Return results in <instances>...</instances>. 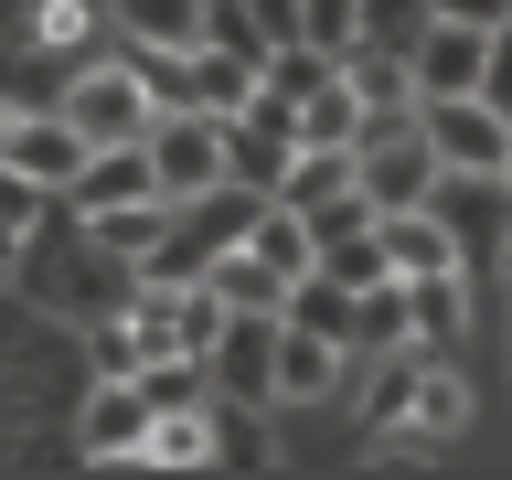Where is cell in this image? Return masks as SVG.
I'll list each match as a JSON object with an SVG mask.
<instances>
[{
	"mask_svg": "<svg viewBox=\"0 0 512 480\" xmlns=\"http://www.w3.org/2000/svg\"><path fill=\"white\" fill-rule=\"evenodd\" d=\"M54 107L86 128V150H96V139H150L160 86H150V64H139V54H75V75H64Z\"/></svg>",
	"mask_w": 512,
	"mask_h": 480,
	"instance_id": "1",
	"label": "cell"
},
{
	"mask_svg": "<svg viewBox=\"0 0 512 480\" xmlns=\"http://www.w3.org/2000/svg\"><path fill=\"white\" fill-rule=\"evenodd\" d=\"M352 182H363V203L374 214H406V203H438V150H427V128L416 118H374L363 128V150H352Z\"/></svg>",
	"mask_w": 512,
	"mask_h": 480,
	"instance_id": "2",
	"label": "cell"
},
{
	"mask_svg": "<svg viewBox=\"0 0 512 480\" xmlns=\"http://www.w3.org/2000/svg\"><path fill=\"white\" fill-rule=\"evenodd\" d=\"M416 128H427L438 171H459V182H502V160H512V118L491 107V96H427V107H416Z\"/></svg>",
	"mask_w": 512,
	"mask_h": 480,
	"instance_id": "3",
	"label": "cell"
},
{
	"mask_svg": "<svg viewBox=\"0 0 512 480\" xmlns=\"http://www.w3.org/2000/svg\"><path fill=\"white\" fill-rule=\"evenodd\" d=\"M150 171L171 203H203V192H224L235 171H224V118L214 107H160L150 118Z\"/></svg>",
	"mask_w": 512,
	"mask_h": 480,
	"instance_id": "4",
	"label": "cell"
},
{
	"mask_svg": "<svg viewBox=\"0 0 512 480\" xmlns=\"http://www.w3.org/2000/svg\"><path fill=\"white\" fill-rule=\"evenodd\" d=\"M299 160V96L256 86L235 118H224V171H235V192H278V171Z\"/></svg>",
	"mask_w": 512,
	"mask_h": 480,
	"instance_id": "5",
	"label": "cell"
},
{
	"mask_svg": "<svg viewBox=\"0 0 512 480\" xmlns=\"http://www.w3.org/2000/svg\"><path fill=\"white\" fill-rule=\"evenodd\" d=\"M75 448H86L96 470H139V448H150V395H139V374H86Z\"/></svg>",
	"mask_w": 512,
	"mask_h": 480,
	"instance_id": "6",
	"label": "cell"
},
{
	"mask_svg": "<svg viewBox=\"0 0 512 480\" xmlns=\"http://www.w3.org/2000/svg\"><path fill=\"white\" fill-rule=\"evenodd\" d=\"M278 320L288 310H235V320H224V342L203 352V363H214V395H235V406H278Z\"/></svg>",
	"mask_w": 512,
	"mask_h": 480,
	"instance_id": "7",
	"label": "cell"
},
{
	"mask_svg": "<svg viewBox=\"0 0 512 480\" xmlns=\"http://www.w3.org/2000/svg\"><path fill=\"white\" fill-rule=\"evenodd\" d=\"M491 43H502V32H480V22H448V11H438V22H427V32H416V107H427V96H480V86H491Z\"/></svg>",
	"mask_w": 512,
	"mask_h": 480,
	"instance_id": "8",
	"label": "cell"
},
{
	"mask_svg": "<svg viewBox=\"0 0 512 480\" xmlns=\"http://www.w3.org/2000/svg\"><path fill=\"white\" fill-rule=\"evenodd\" d=\"M139 192H160L150 139H96V150H86V171L64 182V203H75V214H107V203H139ZM160 203H171V192H160Z\"/></svg>",
	"mask_w": 512,
	"mask_h": 480,
	"instance_id": "9",
	"label": "cell"
},
{
	"mask_svg": "<svg viewBox=\"0 0 512 480\" xmlns=\"http://www.w3.org/2000/svg\"><path fill=\"white\" fill-rule=\"evenodd\" d=\"M86 224V246L107 256V267H150L160 246H171V224H182V203H160V192H139V203H107V214H75Z\"/></svg>",
	"mask_w": 512,
	"mask_h": 480,
	"instance_id": "10",
	"label": "cell"
},
{
	"mask_svg": "<svg viewBox=\"0 0 512 480\" xmlns=\"http://www.w3.org/2000/svg\"><path fill=\"white\" fill-rule=\"evenodd\" d=\"M459 427H470V374H459V352H416V406H406V427H384V438L448 448Z\"/></svg>",
	"mask_w": 512,
	"mask_h": 480,
	"instance_id": "11",
	"label": "cell"
},
{
	"mask_svg": "<svg viewBox=\"0 0 512 480\" xmlns=\"http://www.w3.org/2000/svg\"><path fill=\"white\" fill-rule=\"evenodd\" d=\"M374 235H384V267H395V278H448V267H459V224H448L438 203L374 214Z\"/></svg>",
	"mask_w": 512,
	"mask_h": 480,
	"instance_id": "12",
	"label": "cell"
},
{
	"mask_svg": "<svg viewBox=\"0 0 512 480\" xmlns=\"http://www.w3.org/2000/svg\"><path fill=\"white\" fill-rule=\"evenodd\" d=\"M352 374L342 342H320V331H299V320H278V406H331Z\"/></svg>",
	"mask_w": 512,
	"mask_h": 480,
	"instance_id": "13",
	"label": "cell"
},
{
	"mask_svg": "<svg viewBox=\"0 0 512 480\" xmlns=\"http://www.w3.org/2000/svg\"><path fill=\"white\" fill-rule=\"evenodd\" d=\"M203 11H214V0H107L118 43H139V54H192V43H203Z\"/></svg>",
	"mask_w": 512,
	"mask_h": 480,
	"instance_id": "14",
	"label": "cell"
},
{
	"mask_svg": "<svg viewBox=\"0 0 512 480\" xmlns=\"http://www.w3.org/2000/svg\"><path fill=\"white\" fill-rule=\"evenodd\" d=\"M406 342L416 352H459L470 342V288H459V267H448V278H406Z\"/></svg>",
	"mask_w": 512,
	"mask_h": 480,
	"instance_id": "15",
	"label": "cell"
},
{
	"mask_svg": "<svg viewBox=\"0 0 512 480\" xmlns=\"http://www.w3.org/2000/svg\"><path fill=\"white\" fill-rule=\"evenodd\" d=\"M139 470H214V395H203V406H160Z\"/></svg>",
	"mask_w": 512,
	"mask_h": 480,
	"instance_id": "16",
	"label": "cell"
},
{
	"mask_svg": "<svg viewBox=\"0 0 512 480\" xmlns=\"http://www.w3.org/2000/svg\"><path fill=\"white\" fill-rule=\"evenodd\" d=\"M363 128H374V107H363V86H352L342 64L320 75L310 96H299V139H331V150H363Z\"/></svg>",
	"mask_w": 512,
	"mask_h": 480,
	"instance_id": "17",
	"label": "cell"
},
{
	"mask_svg": "<svg viewBox=\"0 0 512 480\" xmlns=\"http://www.w3.org/2000/svg\"><path fill=\"white\" fill-rule=\"evenodd\" d=\"M342 75L363 86V107H374V118H416V64H406V54H384V43H352Z\"/></svg>",
	"mask_w": 512,
	"mask_h": 480,
	"instance_id": "18",
	"label": "cell"
},
{
	"mask_svg": "<svg viewBox=\"0 0 512 480\" xmlns=\"http://www.w3.org/2000/svg\"><path fill=\"white\" fill-rule=\"evenodd\" d=\"M331 192H352V150H331V139H299V160L278 171V203H331Z\"/></svg>",
	"mask_w": 512,
	"mask_h": 480,
	"instance_id": "19",
	"label": "cell"
},
{
	"mask_svg": "<svg viewBox=\"0 0 512 480\" xmlns=\"http://www.w3.org/2000/svg\"><path fill=\"white\" fill-rule=\"evenodd\" d=\"M288 320H299V331H320V342H342V352H352V288L331 278V267H310V278L288 288Z\"/></svg>",
	"mask_w": 512,
	"mask_h": 480,
	"instance_id": "20",
	"label": "cell"
},
{
	"mask_svg": "<svg viewBox=\"0 0 512 480\" xmlns=\"http://www.w3.org/2000/svg\"><path fill=\"white\" fill-rule=\"evenodd\" d=\"M43 203H54L43 182H22V171H0V278H11V267L32 256V224H43Z\"/></svg>",
	"mask_w": 512,
	"mask_h": 480,
	"instance_id": "21",
	"label": "cell"
},
{
	"mask_svg": "<svg viewBox=\"0 0 512 480\" xmlns=\"http://www.w3.org/2000/svg\"><path fill=\"white\" fill-rule=\"evenodd\" d=\"M438 22V0H363V32L352 43H384V54H416V32Z\"/></svg>",
	"mask_w": 512,
	"mask_h": 480,
	"instance_id": "22",
	"label": "cell"
},
{
	"mask_svg": "<svg viewBox=\"0 0 512 480\" xmlns=\"http://www.w3.org/2000/svg\"><path fill=\"white\" fill-rule=\"evenodd\" d=\"M299 32H310L320 54H352V32H363V0H299Z\"/></svg>",
	"mask_w": 512,
	"mask_h": 480,
	"instance_id": "23",
	"label": "cell"
},
{
	"mask_svg": "<svg viewBox=\"0 0 512 480\" xmlns=\"http://www.w3.org/2000/svg\"><path fill=\"white\" fill-rule=\"evenodd\" d=\"M331 64H342V54H320V43H278V54H267V86H278V96H310Z\"/></svg>",
	"mask_w": 512,
	"mask_h": 480,
	"instance_id": "24",
	"label": "cell"
},
{
	"mask_svg": "<svg viewBox=\"0 0 512 480\" xmlns=\"http://www.w3.org/2000/svg\"><path fill=\"white\" fill-rule=\"evenodd\" d=\"M448 22H480V32H512V0H438Z\"/></svg>",
	"mask_w": 512,
	"mask_h": 480,
	"instance_id": "25",
	"label": "cell"
},
{
	"mask_svg": "<svg viewBox=\"0 0 512 480\" xmlns=\"http://www.w3.org/2000/svg\"><path fill=\"white\" fill-rule=\"evenodd\" d=\"M480 96H491V107H502V118H512V32H502V43H491V86H480Z\"/></svg>",
	"mask_w": 512,
	"mask_h": 480,
	"instance_id": "26",
	"label": "cell"
},
{
	"mask_svg": "<svg viewBox=\"0 0 512 480\" xmlns=\"http://www.w3.org/2000/svg\"><path fill=\"white\" fill-rule=\"evenodd\" d=\"M502 278H512V214H502Z\"/></svg>",
	"mask_w": 512,
	"mask_h": 480,
	"instance_id": "27",
	"label": "cell"
},
{
	"mask_svg": "<svg viewBox=\"0 0 512 480\" xmlns=\"http://www.w3.org/2000/svg\"><path fill=\"white\" fill-rule=\"evenodd\" d=\"M502 192H512V160H502Z\"/></svg>",
	"mask_w": 512,
	"mask_h": 480,
	"instance_id": "28",
	"label": "cell"
}]
</instances>
